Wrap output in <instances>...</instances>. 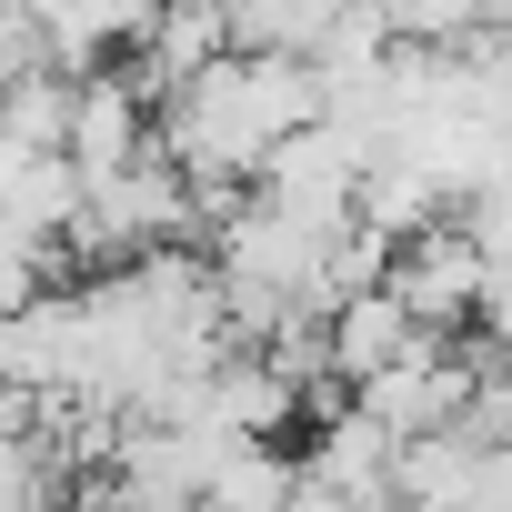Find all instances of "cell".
Wrapping results in <instances>:
<instances>
[{
	"mask_svg": "<svg viewBox=\"0 0 512 512\" xmlns=\"http://www.w3.org/2000/svg\"><path fill=\"white\" fill-rule=\"evenodd\" d=\"M51 272H61V251H51V241H31L11 211H0V312L31 302V292H51Z\"/></svg>",
	"mask_w": 512,
	"mask_h": 512,
	"instance_id": "11",
	"label": "cell"
},
{
	"mask_svg": "<svg viewBox=\"0 0 512 512\" xmlns=\"http://www.w3.org/2000/svg\"><path fill=\"white\" fill-rule=\"evenodd\" d=\"M302 121H322V81L292 51H221L211 71H191L161 111H151V151L201 191V211H221L231 191H251L272 141H292Z\"/></svg>",
	"mask_w": 512,
	"mask_h": 512,
	"instance_id": "1",
	"label": "cell"
},
{
	"mask_svg": "<svg viewBox=\"0 0 512 512\" xmlns=\"http://www.w3.org/2000/svg\"><path fill=\"white\" fill-rule=\"evenodd\" d=\"M472 332H482V352H512V272H482V302H472Z\"/></svg>",
	"mask_w": 512,
	"mask_h": 512,
	"instance_id": "13",
	"label": "cell"
},
{
	"mask_svg": "<svg viewBox=\"0 0 512 512\" xmlns=\"http://www.w3.org/2000/svg\"><path fill=\"white\" fill-rule=\"evenodd\" d=\"M0 211H11V221H21L31 241H61V231H71V211H81V171H71L61 151H31Z\"/></svg>",
	"mask_w": 512,
	"mask_h": 512,
	"instance_id": "9",
	"label": "cell"
},
{
	"mask_svg": "<svg viewBox=\"0 0 512 512\" xmlns=\"http://www.w3.org/2000/svg\"><path fill=\"white\" fill-rule=\"evenodd\" d=\"M292 482H302V462H292L282 442H221V462H211L201 502H211V512H282V502H292Z\"/></svg>",
	"mask_w": 512,
	"mask_h": 512,
	"instance_id": "8",
	"label": "cell"
},
{
	"mask_svg": "<svg viewBox=\"0 0 512 512\" xmlns=\"http://www.w3.org/2000/svg\"><path fill=\"white\" fill-rule=\"evenodd\" d=\"M452 231L482 251V272H512V191H472V201H452Z\"/></svg>",
	"mask_w": 512,
	"mask_h": 512,
	"instance_id": "12",
	"label": "cell"
},
{
	"mask_svg": "<svg viewBox=\"0 0 512 512\" xmlns=\"http://www.w3.org/2000/svg\"><path fill=\"white\" fill-rule=\"evenodd\" d=\"M372 171V141L342 131V121H302L292 141L262 151V171H251V201L282 211V221H312V231H352V191Z\"/></svg>",
	"mask_w": 512,
	"mask_h": 512,
	"instance_id": "2",
	"label": "cell"
},
{
	"mask_svg": "<svg viewBox=\"0 0 512 512\" xmlns=\"http://www.w3.org/2000/svg\"><path fill=\"white\" fill-rule=\"evenodd\" d=\"M0 392L71 402V292H31V302L0 312Z\"/></svg>",
	"mask_w": 512,
	"mask_h": 512,
	"instance_id": "5",
	"label": "cell"
},
{
	"mask_svg": "<svg viewBox=\"0 0 512 512\" xmlns=\"http://www.w3.org/2000/svg\"><path fill=\"white\" fill-rule=\"evenodd\" d=\"M432 332L372 282V292H352V302H332L322 312V372L332 382H372V372H392V362H412Z\"/></svg>",
	"mask_w": 512,
	"mask_h": 512,
	"instance_id": "6",
	"label": "cell"
},
{
	"mask_svg": "<svg viewBox=\"0 0 512 512\" xmlns=\"http://www.w3.org/2000/svg\"><path fill=\"white\" fill-rule=\"evenodd\" d=\"M382 292H392L422 332H442V342H452V332L472 322V302H482V251H472V241L452 231V211H442V221H422L412 241H392Z\"/></svg>",
	"mask_w": 512,
	"mask_h": 512,
	"instance_id": "3",
	"label": "cell"
},
{
	"mask_svg": "<svg viewBox=\"0 0 512 512\" xmlns=\"http://www.w3.org/2000/svg\"><path fill=\"white\" fill-rule=\"evenodd\" d=\"M392 452H402V442L342 402V412H322V422H312L302 482H322V492H342V502H362V512H392Z\"/></svg>",
	"mask_w": 512,
	"mask_h": 512,
	"instance_id": "7",
	"label": "cell"
},
{
	"mask_svg": "<svg viewBox=\"0 0 512 512\" xmlns=\"http://www.w3.org/2000/svg\"><path fill=\"white\" fill-rule=\"evenodd\" d=\"M472 31H512V0H472Z\"/></svg>",
	"mask_w": 512,
	"mask_h": 512,
	"instance_id": "14",
	"label": "cell"
},
{
	"mask_svg": "<svg viewBox=\"0 0 512 512\" xmlns=\"http://www.w3.org/2000/svg\"><path fill=\"white\" fill-rule=\"evenodd\" d=\"M141 151H151V101L131 91V71H121V61L71 71V131H61V161H71L81 181H101V171L141 161Z\"/></svg>",
	"mask_w": 512,
	"mask_h": 512,
	"instance_id": "4",
	"label": "cell"
},
{
	"mask_svg": "<svg viewBox=\"0 0 512 512\" xmlns=\"http://www.w3.org/2000/svg\"><path fill=\"white\" fill-rule=\"evenodd\" d=\"M0 131H11L21 151H61V131H71V71L0 81Z\"/></svg>",
	"mask_w": 512,
	"mask_h": 512,
	"instance_id": "10",
	"label": "cell"
}]
</instances>
